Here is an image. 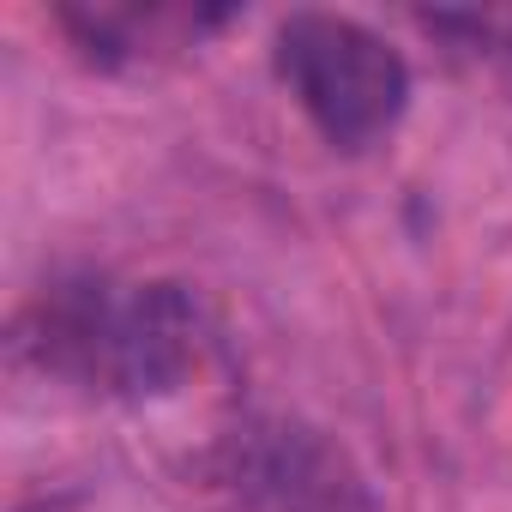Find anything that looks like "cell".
Listing matches in <instances>:
<instances>
[{
  "label": "cell",
  "mask_w": 512,
  "mask_h": 512,
  "mask_svg": "<svg viewBox=\"0 0 512 512\" xmlns=\"http://www.w3.org/2000/svg\"><path fill=\"white\" fill-rule=\"evenodd\" d=\"M43 374L109 398H163L199 362V320L175 284L67 278L43 290L19 338Z\"/></svg>",
  "instance_id": "6da1fadb"
},
{
  "label": "cell",
  "mask_w": 512,
  "mask_h": 512,
  "mask_svg": "<svg viewBox=\"0 0 512 512\" xmlns=\"http://www.w3.org/2000/svg\"><path fill=\"white\" fill-rule=\"evenodd\" d=\"M278 79L338 151H368L410 103L404 55L344 13H290L278 31Z\"/></svg>",
  "instance_id": "7a4b0ae2"
},
{
  "label": "cell",
  "mask_w": 512,
  "mask_h": 512,
  "mask_svg": "<svg viewBox=\"0 0 512 512\" xmlns=\"http://www.w3.org/2000/svg\"><path fill=\"white\" fill-rule=\"evenodd\" d=\"M247 512H368L362 482L344 452H332L308 428H260L247 434L235 464Z\"/></svg>",
  "instance_id": "3957f363"
},
{
  "label": "cell",
  "mask_w": 512,
  "mask_h": 512,
  "mask_svg": "<svg viewBox=\"0 0 512 512\" xmlns=\"http://www.w3.org/2000/svg\"><path fill=\"white\" fill-rule=\"evenodd\" d=\"M229 13H199V7H61V25L85 43L91 61H139L145 49H175L199 43V31L223 25Z\"/></svg>",
  "instance_id": "277c9868"
}]
</instances>
